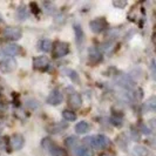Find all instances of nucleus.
<instances>
[{
  "label": "nucleus",
  "mask_w": 156,
  "mask_h": 156,
  "mask_svg": "<svg viewBox=\"0 0 156 156\" xmlns=\"http://www.w3.org/2000/svg\"><path fill=\"white\" fill-rule=\"evenodd\" d=\"M69 102H70V105H72L73 107H75V108L80 107V106H81V103H82V100H81V96H80V94H78V93L70 94Z\"/></svg>",
  "instance_id": "4468645a"
},
{
  "label": "nucleus",
  "mask_w": 156,
  "mask_h": 156,
  "mask_svg": "<svg viewBox=\"0 0 156 156\" xmlns=\"http://www.w3.org/2000/svg\"><path fill=\"white\" fill-rule=\"evenodd\" d=\"M48 62H49V60H48L47 56H44V55L38 56V58H35L33 60V67H35V68H46L48 66Z\"/></svg>",
  "instance_id": "9b49d317"
},
{
  "label": "nucleus",
  "mask_w": 156,
  "mask_h": 156,
  "mask_svg": "<svg viewBox=\"0 0 156 156\" xmlns=\"http://www.w3.org/2000/svg\"><path fill=\"white\" fill-rule=\"evenodd\" d=\"M76 143H78V139H76L75 136H69V137L66 139V144H67L69 148L74 147Z\"/></svg>",
  "instance_id": "aec40b11"
},
{
  "label": "nucleus",
  "mask_w": 156,
  "mask_h": 156,
  "mask_svg": "<svg viewBox=\"0 0 156 156\" xmlns=\"http://www.w3.org/2000/svg\"><path fill=\"white\" fill-rule=\"evenodd\" d=\"M147 107H149L150 109H155V107H156V105H155V98H150L148 101H147Z\"/></svg>",
  "instance_id": "5701e85b"
},
{
  "label": "nucleus",
  "mask_w": 156,
  "mask_h": 156,
  "mask_svg": "<svg viewBox=\"0 0 156 156\" xmlns=\"http://www.w3.org/2000/svg\"><path fill=\"white\" fill-rule=\"evenodd\" d=\"M62 116H63V119L67 120V121H75V120H76V115H75L72 110H68V109L63 110Z\"/></svg>",
  "instance_id": "6ab92c4d"
},
{
  "label": "nucleus",
  "mask_w": 156,
  "mask_h": 156,
  "mask_svg": "<svg viewBox=\"0 0 156 156\" xmlns=\"http://www.w3.org/2000/svg\"><path fill=\"white\" fill-rule=\"evenodd\" d=\"M134 154L136 156H148L149 150L148 148H146L143 146H135L134 147Z\"/></svg>",
  "instance_id": "f3484780"
},
{
  "label": "nucleus",
  "mask_w": 156,
  "mask_h": 156,
  "mask_svg": "<svg viewBox=\"0 0 156 156\" xmlns=\"http://www.w3.org/2000/svg\"><path fill=\"white\" fill-rule=\"evenodd\" d=\"M42 146L49 151V155L51 156H65L63 150L59 146L54 144L49 139H44L42 140Z\"/></svg>",
  "instance_id": "f03ea898"
},
{
  "label": "nucleus",
  "mask_w": 156,
  "mask_h": 156,
  "mask_svg": "<svg viewBox=\"0 0 156 156\" xmlns=\"http://www.w3.org/2000/svg\"><path fill=\"white\" fill-rule=\"evenodd\" d=\"M2 35L4 38L9 40H19L23 35V32L20 28L18 27H6L4 31H2Z\"/></svg>",
  "instance_id": "7ed1b4c3"
},
{
  "label": "nucleus",
  "mask_w": 156,
  "mask_h": 156,
  "mask_svg": "<svg viewBox=\"0 0 156 156\" xmlns=\"http://www.w3.org/2000/svg\"><path fill=\"white\" fill-rule=\"evenodd\" d=\"M117 82L120 83V86L125 87V88H133L135 86V82L133 81V79L128 75H120L117 78Z\"/></svg>",
  "instance_id": "9d476101"
},
{
  "label": "nucleus",
  "mask_w": 156,
  "mask_h": 156,
  "mask_svg": "<svg viewBox=\"0 0 156 156\" xmlns=\"http://www.w3.org/2000/svg\"><path fill=\"white\" fill-rule=\"evenodd\" d=\"M61 128H67V125H54L52 126V128H49V132L51 133H59V132H61Z\"/></svg>",
  "instance_id": "412c9836"
},
{
  "label": "nucleus",
  "mask_w": 156,
  "mask_h": 156,
  "mask_svg": "<svg viewBox=\"0 0 156 156\" xmlns=\"http://www.w3.org/2000/svg\"><path fill=\"white\" fill-rule=\"evenodd\" d=\"M75 155L76 156H93V153L89 148L85 146H80L75 149Z\"/></svg>",
  "instance_id": "dca6fc26"
},
{
  "label": "nucleus",
  "mask_w": 156,
  "mask_h": 156,
  "mask_svg": "<svg viewBox=\"0 0 156 156\" xmlns=\"http://www.w3.org/2000/svg\"><path fill=\"white\" fill-rule=\"evenodd\" d=\"M114 5L115 6H125L126 2H114Z\"/></svg>",
  "instance_id": "b1692460"
},
{
  "label": "nucleus",
  "mask_w": 156,
  "mask_h": 156,
  "mask_svg": "<svg viewBox=\"0 0 156 156\" xmlns=\"http://www.w3.org/2000/svg\"><path fill=\"white\" fill-rule=\"evenodd\" d=\"M101 156H110V155H106V154H105V155H101Z\"/></svg>",
  "instance_id": "393cba45"
},
{
  "label": "nucleus",
  "mask_w": 156,
  "mask_h": 156,
  "mask_svg": "<svg viewBox=\"0 0 156 156\" xmlns=\"http://www.w3.org/2000/svg\"><path fill=\"white\" fill-rule=\"evenodd\" d=\"M23 142H25V140H23V135H20V134L13 135V136H12V140H11L12 149H13V150H19V149H21L23 146Z\"/></svg>",
  "instance_id": "1a4fd4ad"
},
{
  "label": "nucleus",
  "mask_w": 156,
  "mask_h": 156,
  "mask_svg": "<svg viewBox=\"0 0 156 156\" xmlns=\"http://www.w3.org/2000/svg\"><path fill=\"white\" fill-rule=\"evenodd\" d=\"M16 61L13 60V58L9 56H4V59L0 61V68L2 72H11L16 68Z\"/></svg>",
  "instance_id": "0eeeda50"
},
{
  "label": "nucleus",
  "mask_w": 156,
  "mask_h": 156,
  "mask_svg": "<svg viewBox=\"0 0 156 156\" xmlns=\"http://www.w3.org/2000/svg\"><path fill=\"white\" fill-rule=\"evenodd\" d=\"M52 47H53V45H52V41H51V40L42 39V40H40L39 42H38V48H39V51H41V52H45V53H47V52H51Z\"/></svg>",
  "instance_id": "f8f14e48"
},
{
  "label": "nucleus",
  "mask_w": 156,
  "mask_h": 156,
  "mask_svg": "<svg viewBox=\"0 0 156 156\" xmlns=\"http://www.w3.org/2000/svg\"><path fill=\"white\" fill-rule=\"evenodd\" d=\"M69 48L66 42H56L53 48V56L54 58H62L68 54Z\"/></svg>",
  "instance_id": "39448f33"
},
{
  "label": "nucleus",
  "mask_w": 156,
  "mask_h": 156,
  "mask_svg": "<svg viewBox=\"0 0 156 156\" xmlns=\"http://www.w3.org/2000/svg\"><path fill=\"white\" fill-rule=\"evenodd\" d=\"M5 56H9V58H12V56H16V55L20 54V46H18V45H13V44H11V45H6V46L2 48V51H1Z\"/></svg>",
  "instance_id": "6e6552de"
},
{
  "label": "nucleus",
  "mask_w": 156,
  "mask_h": 156,
  "mask_svg": "<svg viewBox=\"0 0 156 156\" xmlns=\"http://www.w3.org/2000/svg\"><path fill=\"white\" fill-rule=\"evenodd\" d=\"M88 54H89V59L92 61H99V60H101V53H100V51L96 47H90L89 51H88Z\"/></svg>",
  "instance_id": "ddd939ff"
},
{
  "label": "nucleus",
  "mask_w": 156,
  "mask_h": 156,
  "mask_svg": "<svg viewBox=\"0 0 156 156\" xmlns=\"http://www.w3.org/2000/svg\"><path fill=\"white\" fill-rule=\"evenodd\" d=\"M88 130H89V125L86 121H81V122L76 123V126H75V132L78 134H85Z\"/></svg>",
  "instance_id": "2eb2a0df"
},
{
  "label": "nucleus",
  "mask_w": 156,
  "mask_h": 156,
  "mask_svg": "<svg viewBox=\"0 0 156 156\" xmlns=\"http://www.w3.org/2000/svg\"><path fill=\"white\" fill-rule=\"evenodd\" d=\"M74 32H75V35H76V42L80 45V42L83 41V31H82L81 26L75 25V26H74Z\"/></svg>",
  "instance_id": "a211bd4d"
},
{
  "label": "nucleus",
  "mask_w": 156,
  "mask_h": 156,
  "mask_svg": "<svg viewBox=\"0 0 156 156\" xmlns=\"http://www.w3.org/2000/svg\"><path fill=\"white\" fill-rule=\"evenodd\" d=\"M89 27L94 33H100V32L105 31L107 28V21L103 18H99V19H94L89 23Z\"/></svg>",
  "instance_id": "20e7f679"
},
{
  "label": "nucleus",
  "mask_w": 156,
  "mask_h": 156,
  "mask_svg": "<svg viewBox=\"0 0 156 156\" xmlns=\"http://www.w3.org/2000/svg\"><path fill=\"white\" fill-rule=\"evenodd\" d=\"M85 143L93 147L95 149H105L109 144V139L105 135H95V136H88L85 139Z\"/></svg>",
  "instance_id": "f257e3e1"
},
{
  "label": "nucleus",
  "mask_w": 156,
  "mask_h": 156,
  "mask_svg": "<svg viewBox=\"0 0 156 156\" xmlns=\"http://www.w3.org/2000/svg\"><path fill=\"white\" fill-rule=\"evenodd\" d=\"M62 93L59 89H53L51 92V94L48 95V98H47V103L51 105V106H58V105H60L62 102Z\"/></svg>",
  "instance_id": "423d86ee"
},
{
  "label": "nucleus",
  "mask_w": 156,
  "mask_h": 156,
  "mask_svg": "<svg viewBox=\"0 0 156 156\" xmlns=\"http://www.w3.org/2000/svg\"><path fill=\"white\" fill-rule=\"evenodd\" d=\"M65 72L68 74V78L69 79L74 80V81H76V80H78V74H76V72H74L73 69H66Z\"/></svg>",
  "instance_id": "4be33fe9"
}]
</instances>
